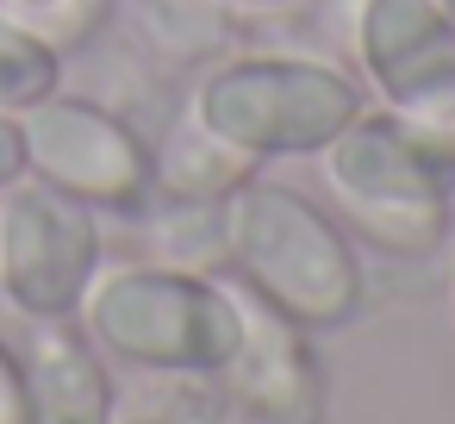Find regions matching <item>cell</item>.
Wrapping results in <instances>:
<instances>
[{
    "mask_svg": "<svg viewBox=\"0 0 455 424\" xmlns=\"http://www.w3.org/2000/svg\"><path fill=\"white\" fill-rule=\"evenodd\" d=\"M324 188L349 237L380 256L424 262L455 231V125L362 107L324 150Z\"/></svg>",
    "mask_w": 455,
    "mask_h": 424,
    "instance_id": "1",
    "label": "cell"
},
{
    "mask_svg": "<svg viewBox=\"0 0 455 424\" xmlns=\"http://www.w3.org/2000/svg\"><path fill=\"white\" fill-rule=\"evenodd\" d=\"M225 275L312 337L343 331L368 300V268L343 219L262 169L225 200Z\"/></svg>",
    "mask_w": 455,
    "mask_h": 424,
    "instance_id": "2",
    "label": "cell"
},
{
    "mask_svg": "<svg viewBox=\"0 0 455 424\" xmlns=\"http://www.w3.org/2000/svg\"><path fill=\"white\" fill-rule=\"evenodd\" d=\"M76 324L113 368L219 374L237 343V293L225 275L169 262H113L94 275Z\"/></svg>",
    "mask_w": 455,
    "mask_h": 424,
    "instance_id": "3",
    "label": "cell"
},
{
    "mask_svg": "<svg viewBox=\"0 0 455 424\" xmlns=\"http://www.w3.org/2000/svg\"><path fill=\"white\" fill-rule=\"evenodd\" d=\"M368 107L362 82L324 57L299 51H237L219 57L200 82L188 113L237 144L256 163H287V156H318L355 113Z\"/></svg>",
    "mask_w": 455,
    "mask_h": 424,
    "instance_id": "4",
    "label": "cell"
},
{
    "mask_svg": "<svg viewBox=\"0 0 455 424\" xmlns=\"http://www.w3.org/2000/svg\"><path fill=\"white\" fill-rule=\"evenodd\" d=\"M20 138H26V175L94 206L100 219H138L156 194L150 138L107 100L57 88L51 100L20 113Z\"/></svg>",
    "mask_w": 455,
    "mask_h": 424,
    "instance_id": "5",
    "label": "cell"
},
{
    "mask_svg": "<svg viewBox=\"0 0 455 424\" xmlns=\"http://www.w3.org/2000/svg\"><path fill=\"white\" fill-rule=\"evenodd\" d=\"M107 268L100 212L20 175L0 188V300L20 318H76Z\"/></svg>",
    "mask_w": 455,
    "mask_h": 424,
    "instance_id": "6",
    "label": "cell"
},
{
    "mask_svg": "<svg viewBox=\"0 0 455 424\" xmlns=\"http://www.w3.org/2000/svg\"><path fill=\"white\" fill-rule=\"evenodd\" d=\"M349 44L380 107L455 125V13L443 0H355Z\"/></svg>",
    "mask_w": 455,
    "mask_h": 424,
    "instance_id": "7",
    "label": "cell"
},
{
    "mask_svg": "<svg viewBox=\"0 0 455 424\" xmlns=\"http://www.w3.org/2000/svg\"><path fill=\"white\" fill-rule=\"evenodd\" d=\"M231 293H237V343H231L225 368L212 374L225 405L237 418H256V424H318L324 362L312 349V331L293 324L287 312H275L268 300H256L237 281H231Z\"/></svg>",
    "mask_w": 455,
    "mask_h": 424,
    "instance_id": "8",
    "label": "cell"
},
{
    "mask_svg": "<svg viewBox=\"0 0 455 424\" xmlns=\"http://www.w3.org/2000/svg\"><path fill=\"white\" fill-rule=\"evenodd\" d=\"M26 424H113V362L76 318H26Z\"/></svg>",
    "mask_w": 455,
    "mask_h": 424,
    "instance_id": "9",
    "label": "cell"
},
{
    "mask_svg": "<svg viewBox=\"0 0 455 424\" xmlns=\"http://www.w3.org/2000/svg\"><path fill=\"white\" fill-rule=\"evenodd\" d=\"M262 163L243 156L237 144H225L219 132H206L194 113L169 125L163 150H156V194L163 200H231Z\"/></svg>",
    "mask_w": 455,
    "mask_h": 424,
    "instance_id": "10",
    "label": "cell"
},
{
    "mask_svg": "<svg viewBox=\"0 0 455 424\" xmlns=\"http://www.w3.org/2000/svg\"><path fill=\"white\" fill-rule=\"evenodd\" d=\"M138 225L156 237V262L169 268H225V200H163L138 212Z\"/></svg>",
    "mask_w": 455,
    "mask_h": 424,
    "instance_id": "11",
    "label": "cell"
},
{
    "mask_svg": "<svg viewBox=\"0 0 455 424\" xmlns=\"http://www.w3.org/2000/svg\"><path fill=\"white\" fill-rule=\"evenodd\" d=\"M113 424H237V412L206 374H144V387L113 405Z\"/></svg>",
    "mask_w": 455,
    "mask_h": 424,
    "instance_id": "12",
    "label": "cell"
},
{
    "mask_svg": "<svg viewBox=\"0 0 455 424\" xmlns=\"http://www.w3.org/2000/svg\"><path fill=\"white\" fill-rule=\"evenodd\" d=\"M63 88V51L0 7V113H26Z\"/></svg>",
    "mask_w": 455,
    "mask_h": 424,
    "instance_id": "13",
    "label": "cell"
},
{
    "mask_svg": "<svg viewBox=\"0 0 455 424\" xmlns=\"http://www.w3.org/2000/svg\"><path fill=\"white\" fill-rule=\"evenodd\" d=\"M113 7H119V0H38V7H7V13L26 20L51 51L76 57V51H88L113 26Z\"/></svg>",
    "mask_w": 455,
    "mask_h": 424,
    "instance_id": "14",
    "label": "cell"
},
{
    "mask_svg": "<svg viewBox=\"0 0 455 424\" xmlns=\"http://www.w3.org/2000/svg\"><path fill=\"white\" fill-rule=\"evenodd\" d=\"M0 424H26V368H20V343L0 337Z\"/></svg>",
    "mask_w": 455,
    "mask_h": 424,
    "instance_id": "15",
    "label": "cell"
},
{
    "mask_svg": "<svg viewBox=\"0 0 455 424\" xmlns=\"http://www.w3.org/2000/svg\"><path fill=\"white\" fill-rule=\"evenodd\" d=\"M26 175V138H20V113H0V188H13Z\"/></svg>",
    "mask_w": 455,
    "mask_h": 424,
    "instance_id": "16",
    "label": "cell"
},
{
    "mask_svg": "<svg viewBox=\"0 0 455 424\" xmlns=\"http://www.w3.org/2000/svg\"><path fill=\"white\" fill-rule=\"evenodd\" d=\"M212 7H225V13H293L306 0H212Z\"/></svg>",
    "mask_w": 455,
    "mask_h": 424,
    "instance_id": "17",
    "label": "cell"
},
{
    "mask_svg": "<svg viewBox=\"0 0 455 424\" xmlns=\"http://www.w3.org/2000/svg\"><path fill=\"white\" fill-rule=\"evenodd\" d=\"M0 7H38V0H0Z\"/></svg>",
    "mask_w": 455,
    "mask_h": 424,
    "instance_id": "18",
    "label": "cell"
},
{
    "mask_svg": "<svg viewBox=\"0 0 455 424\" xmlns=\"http://www.w3.org/2000/svg\"><path fill=\"white\" fill-rule=\"evenodd\" d=\"M449 312H455V281H449Z\"/></svg>",
    "mask_w": 455,
    "mask_h": 424,
    "instance_id": "19",
    "label": "cell"
},
{
    "mask_svg": "<svg viewBox=\"0 0 455 424\" xmlns=\"http://www.w3.org/2000/svg\"><path fill=\"white\" fill-rule=\"evenodd\" d=\"M443 7H449V13H455V0H443Z\"/></svg>",
    "mask_w": 455,
    "mask_h": 424,
    "instance_id": "20",
    "label": "cell"
}]
</instances>
